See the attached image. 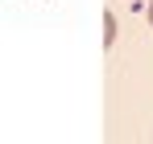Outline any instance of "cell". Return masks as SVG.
I'll return each mask as SVG.
<instances>
[{"label":"cell","instance_id":"1","mask_svg":"<svg viewBox=\"0 0 153 144\" xmlns=\"http://www.w3.org/2000/svg\"><path fill=\"white\" fill-rule=\"evenodd\" d=\"M149 25H153V0H149Z\"/></svg>","mask_w":153,"mask_h":144}]
</instances>
